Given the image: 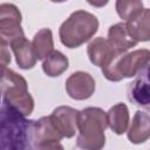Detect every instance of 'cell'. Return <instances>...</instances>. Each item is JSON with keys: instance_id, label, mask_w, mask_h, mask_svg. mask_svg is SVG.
<instances>
[{"instance_id": "12", "label": "cell", "mask_w": 150, "mask_h": 150, "mask_svg": "<svg viewBox=\"0 0 150 150\" xmlns=\"http://www.w3.org/2000/svg\"><path fill=\"white\" fill-rule=\"evenodd\" d=\"M107 39L112 46V48L120 54L127 53L130 48L135 47L138 43V41L130 35L127 23L124 22H118L110 26Z\"/></svg>"}, {"instance_id": "11", "label": "cell", "mask_w": 150, "mask_h": 150, "mask_svg": "<svg viewBox=\"0 0 150 150\" xmlns=\"http://www.w3.org/2000/svg\"><path fill=\"white\" fill-rule=\"evenodd\" d=\"M87 54H88L89 61L94 66L103 67L116 54H120V53H117L112 48V46L110 45L108 39L98 36L89 42V45L87 47Z\"/></svg>"}, {"instance_id": "10", "label": "cell", "mask_w": 150, "mask_h": 150, "mask_svg": "<svg viewBox=\"0 0 150 150\" xmlns=\"http://www.w3.org/2000/svg\"><path fill=\"white\" fill-rule=\"evenodd\" d=\"M80 111L69 105H60L55 108L50 115L55 127L66 138H71L75 136L79 122Z\"/></svg>"}, {"instance_id": "8", "label": "cell", "mask_w": 150, "mask_h": 150, "mask_svg": "<svg viewBox=\"0 0 150 150\" xmlns=\"http://www.w3.org/2000/svg\"><path fill=\"white\" fill-rule=\"evenodd\" d=\"M127 97L134 105L150 112V63L137 73L134 81L128 83Z\"/></svg>"}, {"instance_id": "19", "label": "cell", "mask_w": 150, "mask_h": 150, "mask_svg": "<svg viewBox=\"0 0 150 150\" xmlns=\"http://www.w3.org/2000/svg\"><path fill=\"white\" fill-rule=\"evenodd\" d=\"M115 8L117 15L125 21L134 19L143 11L142 0H116Z\"/></svg>"}, {"instance_id": "4", "label": "cell", "mask_w": 150, "mask_h": 150, "mask_svg": "<svg viewBox=\"0 0 150 150\" xmlns=\"http://www.w3.org/2000/svg\"><path fill=\"white\" fill-rule=\"evenodd\" d=\"M148 63H150V50L142 48L129 53L116 54L107 64L101 67V70L108 81L118 82L123 79L136 76Z\"/></svg>"}, {"instance_id": "21", "label": "cell", "mask_w": 150, "mask_h": 150, "mask_svg": "<svg viewBox=\"0 0 150 150\" xmlns=\"http://www.w3.org/2000/svg\"><path fill=\"white\" fill-rule=\"evenodd\" d=\"M87 2H88L90 6H93V7L102 8V7H104V6L109 2V0H87Z\"/></svg>"}, {"instance_id": "22", "label": "cell", "mask_w": 150, "mask_h": 150, "mask_svg": "<svg viewBox=\"0 0 150 150\" xmlns=\"http://www.w3.org/2000/svg\"><path fill=\"white\" fill-rule=\"evenodd\" d=\"M50 1H52V2H57V4H59V2H64V1H67V0H50Z\"/></svg>"}, {"instance_id": "9", "label": "cell", "mask_w": 150, "mask_h": 150, "mask_svg": "<svg viewBox=\"0 0 150 150\" xmlns=\"http://www.w3.org/2000/svg\"><path fill=\"white\" fill-rule=\"evenodd\" d=\"M66 91L68 96L76 101H83L91 97L95 91V80L87 71H75L66 80Z\"/></svg>"}, {"instance_id": "2", "label": "cell", "mask_w": 150, "mask_h": 150, "mask_svg": "<svg viewBox=\"0 0 150 150\" xmlns=\"http://www.w3.org/2000/svg\"><path fill=\"white\" fill-rule=\"evenodd\" d=\"M108 127L107 112L98 107H88L80 111L76 145L86 150H100L105 144L104 131Z\"/></svg>"}, {"instance_id": "15", "label": "cell", "mask_w": 150, "mask_h": 150, "mask_svg": "<svg viewBox=\"0 0 150 150\" xmlns=\"http://www.w3.org/2000/svg\"><path fill=\"white\" fill-rule=\"evenodd\" d=\"M107 120H108V127L116 135H123L125 131H128L130 115L127 104L117 103L112 105L107 111Z\"/></svg>"}, {"instance_id": "16", "label": "cell", "mask_w": 150, "mask_h": 150, "mask_svg": "<svg viewBox=\"0 0 150 150\" xmlns=\"http://www.w3.org/2000/svg\"><path fill=\"white\" fill-rule=\"evenodd\" d=\"M130 35L138 42L150 41V8L143 11L134 19L125 22Z\"/></svg>"}, {"instance_id": "7", "label": "cell", "mask_w": 150, "mask_h": 150, "mask_svg": "<svg viewBox=\"0 0 150 150\" xmlns=\"http://www.w3.org/2000/svg\"><path fill=\"white\" fill-rule=\"evenodd\" d=\"M63 135L55 127L50 115L42 116L34 124V138L33 146L39 150H54L63 149L60 144Z\"/></svg>"}, {"instance_id": "5", "label": "cell", "mask_w": 150, "mask_h": 150, "mask_svg": "<svg viewBox=\"0 0 150 150\" xmlns=\"http://www.w3.org/2000/svg\"><path fill=\"white\" fill-rule=\"evenodd\" d=\"M1 96L2 102L13 105L26 116L34 110V100L28 91L26 79L11 68L2 69Z\"/></svg>"}, {"instance_id": "13", "label": "cell", "mask_w": 150, "mask_h": 150, "mask_svg": "<svg viewBox=\"0 0 150 150\" xmlns=\"http://www.w3.org/2000/svg\"><path fill=\"white\" fill-rule=\"evenodd\" d=\"M150 138V115L137 110L134 115L131 125L128 129V139L132 144H141Z\"/></svg>"}, {"instance_id": "17", "label": "cell", "mask_w": 150, "mask_h": 150, "mask_svg": "<svg viewBox=\"0 0 150 150\" xmlns=\"http://www.w3.org/2000/svg\"><path fill=\"white\" fill-rule=\"evenodd\" d=\"M69 67L68 57L60 50H53L42 62V70L49 77L62 75Z\"/></svg>"}, {"instance_id": "1", "label": "cell", "mask_w": 150, "mask_h": 150, "mask_svg": "<svg viewBox=\"0 0 150 150\" xmlns=\"http://www.w3.org/2000/svg\"><path fill=\"white\" fill-rule=\"evenodd\" d=\"M35 121L26 118L13 105L2 102L0 108V148L2 150L34 149Z\"/></svg>"}, {"instance_id": "6", "label": "cell", "mask_w": 150, "mask_h": 150, "mask_svg": "<svg viewBox=\"0 0 150 150\" xmlns=\"http://www.w3.org/2000/svg\"><path fill=\"white\" fill-rule=\"evenodd\" d=\"M21 12L20 9L8 2L0 5V38L1 42L9 46L13 41L23 38L25 33L21 27Z\"/></svg>"}, {"instance_id": "3", "label": "cell", "mask_w": 150, "mask_h": 150, "mask_svg": "<svg viewBox=\"0 0 150 150\" xmlns=\"http://www.w3.org/2000/svg\"><path fill=\"white\" fill-rule=\"evenodd\" d=\"M97 30L98 19L84 9H79L61 23L59 38L64 47L73 49L88 42Z\"/></svg>"}, {"instance_id": "18", "label": "cell", "mask_w": 150, "mask_h": 150, "mask_svg": "<svg viewBox=\"0 0 150 150\" xmlns=\"http://www.w3.org/2000/svg\"><path fill=\"white\" fill-rule=\"evenodd\" d=\"M33 49L38 60H45L54 50L53 33L49 28L40 29L33 38Z\"/></svg>"}, {"instance_id": "20", "label": "cell", "mask_w": 150, "mask_h": 150, "mask_svg": "<svg viewBox=\"0 0 150 150\" xmlns=\"http://www.w3.org/2000/svg\"><path fill=\"white\" fill-rule=\"evenodd\" d=\"M11 62V54L7 50V45L1 42V64L2 69L7 68V64Z\"/></svg>"}, {"instance_id": "14", "label": "cell", "mask_w": 150, "mask_h": 150, "mask_svg": "<svg viewBox=\"0 0 150 150\" xmlns=\"http://www.w3.org/2000/svg\"><path fill=\"white\" fill-rule=\"evenodd\" d=\"M12 52L14 53L16 64L21 69H32L36 63V56L33 49V45L26 36L13 41L9 45Z\"/></svg>"}]
</instances>
